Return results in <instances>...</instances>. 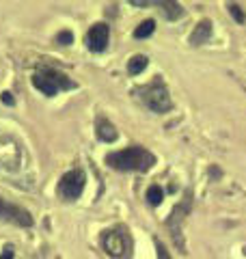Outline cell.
I'll list each match as a JSON object with an SVG mask.
<instances>
[{
  "label": "cell",
  "instance_id": "6",
  "mask_svg": "<svg viewBox=\"0 0 246 259\" xmlns=\"http://www.w3.org/2000/svg\"><path fill=\"white\" fill-rule=\"evenodd\" d=\"M0 221H9L13 225L20 227H32V216L20 205L7 203V201L0 199Z\"/></svg>",
  "mask_w": 246,
  "mask_h": 259
},
{
  "label": "cell",
  "instance_id": "19",
  "mask_svg": "<svg viewBox=\"0 0 246 259\" xmlns=\"http://www.w3.org/2000/svg\"><path fill=\"white\" fill-rule=\"evenodd\" d=\"M13 257H15L13 246H5V248H3V255H0V259H13Z\"/></svg>",
  "mask_w": 246,
  "mask_h": 259
},
{
  "label": "cell",
  "instance_id": "10",
  "mask_svg": "<svg viewBox=\"0 0 246 259\" xmlns=\"http://www.w3.org/2000/svg\"><path fill=\"white\" fill-rule=\"evenodd\" d=\"M97 139L104 141V143L117 141V130H114V125L108 123L106 119H100V121H97Z\"/></svg>",
  "mask_w": 246,
  "mask_h": 259
},
{
  "label": "cell",
  "instance_id": "9",
  "mask_svg": "<svg viewBox=\"0 0 246 259\" xmlns=\"http://www.w3.org/2000/svg\"><path fill=\"white\" fill-rule=\"evenodd\" d=\"M210 37H212V22L210 20H203V22L196 24L194 32L190 35V44L192 46H201V44L208 41Z\"/></svg>",
  "mask_w": 246,
  "mask_h": 259
},
{
  "label": "cell",
  "instance_id": "18",
  "mask_svg": "<svg viewBox=\"0 0 246 259\" xmlns=\"http://www.w3.org/2000/svg\"><path fill=\"white\" fill-rule=\"evenodd\" d=\"M0 102H3V104H5V106H13V104H15V100H13V95H11L9 91H5L3 95H0Z\"/></svg>",
  "mask_w": 246,
  "mask_h": 259
},
{
  "label": "cell",
  "instance_id": "17",
  "mask_svg": "<svg viewBox=\"0 0 246 259\" xmlns=\"http://www.w3.org/2000/svg\"><path fill=\"white\" fill-rule=\"evenodd\" d=\"M155 248H158V259H171L169 250L164 248V244H162V242H155Z\"/></svg>",
  "mask_w": 246,
  "mask_h": 259
},
{
  "label": "cell",
  "instance_id": "11",
  "mask_svg": "<svg viewBox=\"0 0 246 259\" xmlns=\"http://www.w3.org/2000/svg\"><path fill=\"white\" fill-rule=\"evenodd\" d=\"M147 63H149V59H147L145 54H136V56H132V59L128 61V71H130L132 76H138L141 71H145Z\"/></svg>",
  "mask_w": 246,
  "mask_h": 259
},
{
  "label": "cell",
  "instance_id": "12",
  "mask_svg": "<svg viewBox=\"0 0 246 259\" xmlns=\"http://www.w3.org/2000/svg\"><path fill=\"white\" fill-rule=\"evenodd\" d=\"M153 30H155V22H153V20H145L141 26L134 30V37H136V39H147V37L153 35Z\"/></svg>",
  "mask_w": 246,
  "mask_h": 259
},
{
  "label": "cell",
  "instance_id": "1",
  "mask_svg": "<svg viewBox=\"0 0 246 259\" xmlns=\"http://www.w3.org/2000/svg\"><path fill=\"white\" fill-rule=\"evenodd\" d=\"M106 164L117 168V171H149L155 164V158L151 151H147L145 147H128L121 151H114L106 156Z\"/></svg>",
  "mask_w": 246,
  "mask_h": 259
},
{
  "label": "cell",
  "instance_id": "3",
  "mask_svg": "<svg viewBox=\"0 0 246 259\" xmlns=\"http://www.w3.org/2000/svg\"><path fill=\"white\" fill-rule=\"evenodd\" d=\"M145 104L149 106L153 112H169L173 108V102H171V95H169V89L162 84V80H155L151 87L145 89V95H143Z\"/></svg>",
  "mask_w": 246,
  "mask_h": 259
},
{
  "label": "cell",
  "instance_id": "7",
  "mask_svg": "<svg viewBox=\"0 0 246 259\" xmlns=\"http://www.w3.org/2000/svg\"><path fill=\"white\" fill-rule=\"evenodd\" d=\"M188 209H190V201H188V203L177 205L173 209V214L169 216V221H167L169 231H171V236H173V242L177 244V248L182 250V253L186 250V244H184V240H182V221H184V216H186Z\"/></svg>",
  "mask_w": 246,
  "mask_h": 259
},
{
  "label": "cell",
  "instance_id": "2",
  "mask_svg": "<svg viewBox=\"0 0 246 259\" xmlns=\"http://www.w3.org/2000/svg\"><path fill=\"white\" fill-rule=\"evenodd\" d=\"M32 84H35V89H39V91L44 95H48V97H54L59 91L76 87L71 80H67V76H63V74H59V71H54V69L37 71V74L32 76Z\"/></svg>",
  "mask_w": 246,
  "mask_h": 259
},
{
  "label": "cell",
  "instance_id": "4",
  "mask_svg": "<svg viewBox=\"0 0 246 259\" xmlns=\"http://www.w3.org/2000/svg\"><path fill=\"white\" fill-rule=\"evenodd\" d=\"M85 184H87V177L85 173L80 171V168H73V171L65 173L59 182V197L65 199V201H76L82 190H85Z\"/></svg>",
  "mask_w": 246,
  "mask_h": 259
},
{
  "label": "cell",
  "instance_id": "15",
  "mask_svg": "<svg viewBox=\"0 0 246 259\" xmlns=\"http://www.w3.org/2000/svg\"><path fill=\"white\" fill-rule=\"evenodd\" d=\"M229 11H231V15H233V20L235 22H244L246 18H244V11H242V7L240 5H235V3H231V5H229Z\"/></svg>",
  "mask_w": 246,
  "mask_h": 259
},
{
  "label": "cell",
  "instance_id": "16",
  "mask_svg": "<svg viewBox=\"0 0 246 259\" xmlns=\"http://www.w3.org/2000/svg\"><path fill=\"white\" fill-rule=\"evenodd\" d=\"M71 41H73V35L69 30H63V32L56 35V44H61V46H69Z\"/></svg>",
  "mask_w": 246,
  "mask_h": 259
},
{
  "label": "cell",
  "instance_id": "8",
  "mask_svg": "<svg viewBox=\"0 0 246 259\" xmlns=\"http://www.w3.org/2000/svg\"><path fill=\"white\" fill-rule=\"evenodd\" d=\"M108 37H110V28L108 24H95V26H91V30L87 32V46L91 52H104L106 46H108Z\"/></svg>",
  "mask_w": 246,
  "mask_h": 259
},
{
  "label": "cell",
  "instance_id": "14",
  "mask_svg": "<svg viewBox=\"0 0 246 259\" xmlns=\"http://www.w3.org/2000/svg\"><path fill=\"white\" fill-rule=\"evenodd\" d=\"M164 7V15H167L169 20H177V18H182V7H179L177 3H160Z\"/></svg>",
  "mask_w": 246,
  "mask_h": 259
},
{
  "label": "cell",
  "instance_id": "13",
  "mask_svg": "<svg viewBox=\"0 0 246 259\" xmlns=\"http://www.w3.org/2000/svg\"><path fill=\"white\" fill-rule=\"evenodd\" d=\"M162 199H164V190L160 188V186H149V190H147V201H149V205H160L162 203Z\"/></svg>",
  "mask_w": 246,
  "mask_h": 259
},
{
  "label": "cell",
  "instance_id": "5",
  "mask_svg": "<svg viewBox=\"0 0 246 259\" xmlns=\"http://www.w3.org/2000/svg\"><path fill=\"white\" fill-rule=\"evenodd\" d=\"M102 244L112 259H128L130 257V238L121 229L106 231L102 238Z\"/></svg>",
  "mask_w": 246,
  "mask_h": 259
}]
</instances>
